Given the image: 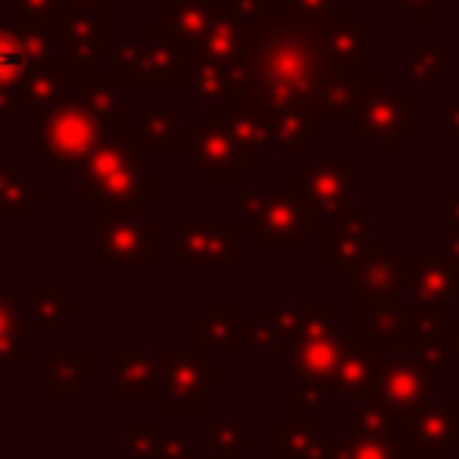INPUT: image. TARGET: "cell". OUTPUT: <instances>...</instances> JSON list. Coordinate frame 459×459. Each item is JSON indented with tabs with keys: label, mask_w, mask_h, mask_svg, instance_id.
Here are the masks:
<instances>
[{
	"label": "cell",
	"mask_w": 459,
	"mask_h": 459,
	"mask_svg": "<svg viewBox=\"0 0 459 459\" xmlns=\"http://www.w3.org/2000/svg\"><path fill=\"white\" fill-rule=\"evenodd\" d=\"M240 323L244 308L237 301H208L204 312L190 319V348L204 359L212 351H240Z\"/></svg>",
	"instance_id": "d4e9b609"
},
{
	"label": "cell",
	"mask_w": 459,
	"mask_h": 459,
	"mask_svg": "<svg viewBox=\"0 0 459 459\" xmlns=\"http://www.w3.org/2000/svg\"><path fill=\"white\" fill-rule=\"evenodd\" d=\"M61 18H65V0H11V25L14 29L57 32Z\"/></svg>",
	"instance_id": "ab89813d"
},
{
	"label": "cell",
	"mask_w": 459,
	"mask_h": 459,
	"mask_svg": "<svg viewBox=\"0 0 459 459\" xmlns=\"http://www.w3.org/2000/svg\"><path fill=\"white\" fill-rule=\"evenodd\" d=\"M65 11H82L100 22H111V0H65Z\"/></svg>",
	"instance_id": "f907efd6"
},
{
	"label": "cell",
	"mask_w": 459,
	"mask_h": 459,
	"mask_svg": "<svg viewBox=\"0 0 459 459\" xmlns=\"http://www.w3.org/2000/svg\"><path fill=\"white\" fill-rule=\"evenodd\" d=\"M405 298L427 308H455L459 305V265L437 251H409Z\"/></svg>",
	"instance_id": "d6986e66"
},
{
	"label": "cell",
	"mask_w": 459,
	"mask_h": 459,
	"mask_svg": "<svg viewBox=\"0 0 459 459\" xmlns=\"http://www.w3.org/2000/svg\"><path fill=\"white\" fill-rule=\"evenodd\" d=\"M455 0H387V7H394L405 25H434L441 18V11H448Z\"/></svg>",
	"instance_id": "7dc6e473"
},
{
	"label": "cell",
	"mask_w": 459,
	"mask_h": 459,
	"mask_svg": "<svg viewBox=\"0 0 459 459\" xmlns=\"http://www.w3.org/2000/svg\"><path fill=\"white\" fill-rule=\"evenodd\" d=\"M373 237H377V230H373V204L359 201V208L348 219H341L337 226H330L319 237V265L326 273H333L344 287H351L359 269H362V262L373 251Z\"/></svg>",
	"instance_id": "4fadbf2b"
},
{
	"label": "cell",
	"mask_w": 459,
	"mask_h": 459,
	"mask_svg": "<svg viewBox=\"0 0 459 459\" xmlns=\"http://www.w3.org/2000/svg\"><path fill=\"white\" fill-rule=\"evenodd\" d=\"M323 434L319 416H276L273 423V459H312V448Z\"/></svg>",
	"instance_id": "1f68e13d"
},
{
	"label": "cell",
	"mask_w": 459,
	"mask_h": 459,
	"mask_svg": "<svg viewBox=\"0 0 459 459\" xmlns=\"http://www.w3.org/2000/svg\"><path fill=\"white\" fill-rule=\"evenodd\" d=\"M25 312L22 298L0 287V369H25L29 344H25Z\"/></svg>",
	"instance_id": "d6a6232c"
},
{
	"label": "cell",
	"mask_w": 459,
	"mask_h": 459,
	"mask_svg": "<svg viewBox=\"0 0 459 459\" xmlns=\"http://www.w3.org/2000/svg\"><path fill=\"white\" fill-rule=\"evenodd\" d=\"M323 72L333 75H373V29L359 22L351 7H337L323 29Z\"/></svg>",
	"instance_id": "5bb4252c"
},
{
	"label": "cell",
	"mask_w": 459,
	"mask_h": 459,
	"mask_svg": "<svg viewBox=\"0 0 459 459\" xmlns=\"http://www.w3.org/2000/svg\"><path fill=\"white\" fill-rule=\"evenodd\" d=\"M337 448H341V445H337ZM333 459H341V455H333Z\"/></svg>",
	"instance_id": "680465c9"
},
{
	"label": "cell",
	"mask_w": 459,
	"mask_h": 459,
	"mask_svg": "<svg viewBox=\"0 0 459 459\" xmlns=\"http://www.w3.org/2000/svg\"><path fill=\"white\" fill-rule=\"evenodd\" d=\"M341 459H405L409 448L394 434H341Z\"/></svg>",
	"instance_id": "74e56055"
},
{
	"label": "cell",
	"mask_w": 459,
	"mask_h": 459,
	"mask_svg": "<svg viewBox=\"0 0 459 459\" xmlns=\"http://www.w3.org/2000/svg\"><path fill=\"white\" fill-rule=\"evenodd\" d=\"M405 459H452L448 452H409Z\"/></svg>",
	"instance_id": "db71d44e"
},
{
	"label": "cell",
	"mask_w": 459,
	"mask_h": 459,
	"mask_svg": "<svg viewBox=\"0 0 459 459\" xmlns=\"http://www.w3.org/2000/svg\"><path fill=\"white\" fill-rule=\"evenodd\" d=\"M25 115V151L50 172H75L86 161V154L111 136L108 122L90 108L82 90H72L54 108Z\"/></svg>",
	"instance_id": "3957f363"
},
{
	"label": "cell",
	"mask_w": 459,
	"mask_h": 459,
	"mask_svg": "<svg viewBox=\"0 0 459 459\" xmlns=\"http://www.w3.org/2000/svg\"><path fill=\"white\" fill-rule=\"evenodd\" d=\"M437 255L459 265V186H437Z\"/></svg>",
	"instance_id": "8d00e7d4"
},
{
	"label": "cell",
	"mask_w": 459,
	"mask_h": 459,
	"mask_svg": "<svg viewBox=\"0 0 459 459\" xmlns=\"http://www.w3.org/2000/svg\"><path fill=\"white\" fill-rule=\"evenodd\" d=\"M387 362H391V351H384V348H362L355 341V348L348 351V359L337 369L333 398H355V402L359 398H369L377 391Z\"/></svg>",
	"instance_id": "f1b7e54d"
},
{
	"label": "cell",
	"mask_w": 459,
	"mask_h": 459,
	"mask_svg": "<svg viewBox=\"0 0 459 459\" xmlns=\"http://www.w3.org/2000/svg\"><path fill=\"white\" fill-rule=\"evenodd\" d=\"M434 136L437 140H459V86L452 90L448 104H441L434 115Z\"/></svg>",
	"instance_id": "c3c4849f"
},
{
	"label": "cell",
	"mask_w": 459,
	"mask_h": 459,
	"mask_svg": "<svg viewBox=\"0 0 459 459\" xmlns=\"http://www.w3.org/2000/svg\"><path fill=\"white\" fill-rule=\"evenodd\" d=\"M312 222V237H323L330 226L348 219L359 208L355 197V154H305L287 183Z\"/></svg>",
	"instance_id": "52a82bcc"
},
{
	"label": "cell",
	"mask_w": 459,
	"mask_h": 459,
	"mask_svg": "<svg viewBox=\"0 0 459 459\" xmlns=\"http://www.w3.org/2000/svg\"><path fill=\"white\" fill-rule=\"evenodd\" d=\"M32 61L25 54L22 32L14 25H0V86H22Z\"/></svg>",
	"instance_id": "60d3db41"
},
{
	"label": "cell",
	"mask_w": 459,
	"mask_h": 459,
	"mask_svg": "<svg viewBox=\"0 0 459 459\" xmlns=\"http://www.w3.org/2000/svg\"><path fill=\"white\" fill-rule=\"evenodd\" d=\"M258 445L255 430H244L233 416H204V459H244Z\"/></svg>",
	"instance_id": "836d02e7"
},
{
	"label": "cell",
	"mask_w": 459,
	"mask_h": 459,
	"mask_svg": "<svg viewBox=\"0 0 459 459\" xmlns=\"http://www.w3.org/2000/svg\"><path fill=\"white\" fill-rule=\"evenodd\" d=\"M337 430L341 434H391L394 430V416L377 398H359L355 409L337 420Z\"/></svg>",
	"instance_id": "f35d334b"
},
{
	"label": "cell",
	"mask_w": 459,
	"mask_h": 459,
	"mask_svg": "<svg viewBox=\"0 0 459 459\" xmlns=\"http://www.w3.org/2000/svg\"><path fill=\"white\" fill-rule=\"evenodd\" d=\"M423 97L412 86H391V79L380 72L373 79V86L366 90L355 118H351V133L369 143V154L384 158H398L405 154V143L420 140L423 133Z\"/></svg>",
	"instance_id": "5b68a950"
},
{
	"label": "cell",
	"mask_w": 459,
	"mask_h": 459,
	"mask_svg": "<svg viewBox=\"0 0 459 459\" xmlns=\"http://www.w3.org/2000/svg\"><path fill=\"white\" fill-rule=\"evenodd\" d=\"M402 61H405L402 86L423 90V86H434L437 79H445L455 68V43L452 39H405L402 43Z\"/></svg>",
	"instance_id": "83f0119b"
},
{
	"label": "cell",
	"mask_w": 459,
	"mask_h": 459,
	"mask_svg": "<svg viewBox=\"0 0 459 459\" xmlns=\"http://www.w3.org/2000/svg\"><path fill=\"white\" fill-rule=\"evenodd\" d=\"M161 265V222L122 219L93 208V269H158Z\"/></svg>",
	"instance_id": "ba28073f"
},
{
	"label": "cell",
	"mask_w": 459,
	"mask_h": 459,
	"mask_svg": "<svg viewBox=\"0 0 459 459\" xmlns=\"http://www.w3.org/2000/svg\"><path fill=\"white\" fill-rule=\"evenodd\" d=\"M226 380L222 366H212L204 355L190 351H165V387L158 398L161 416L194 420L208 416V391Z\"/></svg>",
	"instance_id": "8fae6325"
},
{
	"label": "cell",
	"mask_w": 459,
	"mask_h": 459,
	"mask_svg": "<svg viewBox=\"0 0 459 459\" xmlns=\"http://www.w3.org/2000/svg\"><path fill=\"white\" fill-rule=\"evenodd\" d=\"M355 348V333H326V337H312L305 344H298L294 351H287V369L294 380L316 384L326 391V398L333 402V380L341 362L348 359V351Z\"/></svg>",
	"instance_id": "ffe728a7"
},
{
	"label": "cell",
	"mask_w": 459,
	"mask_h": 459,
	"mask_svg": "<svg viewBox=\"0 0 459 459\" xmlns=\"http://www.w3.org/2000/svg\"><path fill=\"white\" fill-rule=\"evenodd\" d=\"M190 54L161 22H147L136 39L111 43L108 72L122 90H186Z\"/></svg>",
	"instance_id": "277c9868"
},
{
	"label": "cell",
	"mask_w": 459,
	"mask_h": 459,
	"mask_svg": "<svg viewBox=\"0 0 459 459\" xmlns=\"http://www.w3.org/2000/svg\"><path fill=\"white\" fill-rule=\"evenodd\" d=\"M337 7H341L337 0H276L273 7H265V14L283 22H301V25H330Z\"/></svg>",
	"instance_id": "7bdbcfd3"
},
{
	"label": "cell",
	"mask_w": 459,
	"mask_h": 459,
	"mask_svg": "<svg viewBox=\"0 0 459 459\" xmlns=\"http://www.w3.org/2000/svg\"><path fill=\"white\" fill-rule=\"evenodd\" d=\"M197 4H208V7H219V11L226 7V0H197Z\"/></svg>",
	"instance_id": "9f6ffc18"
},
{
	"label": "cell",
	"mask_w": 459,
	"mask_h": 459,
	"mask_svg": "<svg viewBox=\"0 0 459 459\" xmlns=\"http://www.w3.org/2000/svg\"><path fill=\"white\" fill-rule=\"evenodd\" d=\"M380 72H373L369 79L362 75H333V72H323L319 86H316V97H312V111L323 118V126H351L366 90L373 86Z\"/></svg>",
	"instance_id": "484cf974"
},
{
	"label": "cell",
	"mask_w": 459,
	"mask_h": 459,
	"mask_svg": "<svg viewBox=\"0 0 459 459\" xmlns=\"http://www.w3.org/2000/svg\"><path fill=\"white\" fill-rule=\"evenodd\" d=\"M369 398H377L391 416L420 412L430 402H437L434 369H427L416 359V351H391V362H387V369H384V377Z\"/></svg>",
	"instance_id": "2e32d148"
},
{
	"label": "cell",
	"mask_w": 459,
	"mask_h": 459,
	"mask_svg": "<svg viewBox=\"0 0 459 459\" xmlns=\"http://www.w3.org/2000/svg\"><path fill=\"white\" fill-rule=\"evenodd\" d=\"M165 387V351L111 348L108 351V398L111 402H158Z\"/></svg>",
	"instance_id": "9a60e30c"
},
{
	"label": "cell",
	"mask_w": 459,
	"mask_h": 459,
	"mask_svg": "<svg viewBox=\"0 0 459 459\" xmlns=\"http://www.w3.org/2000/svg\"><path fill=\"white\" fill-rule=\"evenodd\" d=\"M215 18H219V7H208L197 0H158V22L190 50H197L208 39Z\"/></svg>",
	"instance_id": "f546056e"
},
{
	"label": "cell",
	"mask_w": 459,
	"mask_h": 459,
	"mask_svg": "<svg viewBox=\"0 0 459 459\" xmlns=\"http://www.w3.org/2000/svg\"><path fill=\"white\" fill-rule=\"evenodd\" d=\"M409 452H459V405L452 398H437L420 412L394 416L391 430Z\"/></svg>",
	"instance_id": "e0dca14e"
},
{
	"label": "cell",
	"mask_w": 459,
	"mask_h": 459,
	"mask_svg": "<svg viewBox=\"0 0 459 459\" xmlns=\"http://www.w3.org/2000/svg\"><path fill=\"white\" fill-rule=\"evenodd\" d=\"M190 136V161L215 190H240L244 176L258 169V154H251L226 122L219 118H197L186 122Z\"/></svg>",
	"instance_id": "30bf717a"
},
{
	"label": "cell",
	"mask_w": 459,
	"mask_h": 459,
	"mask_svg": "<svg viewBox=\"0 0 459 459\" xmlns=\"http://www.w3.org/2000/svg\"><path fill=\"white\" fill-rule=\"evenodd\" d=\"M11 445H14V441H11V434H4V430H0V459H11Z\"/></svg>",
	"instance_id": "11a10c76"
},
{
	"label": "cell",
	"mask_w": 459,
	"mask_h": 459,
	"mask_svg": "<svg viewBox=\"0 0 459 459\" xmlns=\"http://www.w3.org/2000/svg\"><path fill=\"white\" fill-rule=\"evenodd\" d=\"M448 398H452V402H455V405H459V380H455V384H452V394H448Z\"/></svg>",
	"instance_id": "6f0895ef"
},
{
	"label": "cell",
	"mask_w": 459,
	"mask_h": 459,
	"mask_svg": "<svg viewBox=\"0 0 459 459\" xmlns=\"http://www.w3.org/2000/svg\"><path fill=\"white\" fill-rule=\"evenodd\" d=\"M405 265L409 251H391V240L384 233L373 237V251L362 262L351 290L359 301H394L405 298Z\"/></svg>",
	"instance_id": "7402d4cb"
},
{
	"label": "cell",
	"mask_w": 459,
	"mask_h": 459,
	"mask_svg": "<svg viewBox=\"0 0 459 459\" xmlns=\"http://www.w3.org/2000/svg\"><path fill=\"white\" fill-rule=\"evenodd\" d=\"M186 93L212 115L226 111L240 93H244V79L240 72H233L230 65H219L204 54H190V72H186Z\"/></svg>",
	"instance_id": "cb8c5ba5"
},
{
	"label": "cell",
	"mask_w": 459,
	"mask_h": 459,
	"mask_svg": "<svg viewBox=\"0 0 459 459\" xmlns=\"http://www.w3.org/2000/svg\"><path fill=\"white\" fill-rule=\"evenodd\" d=\"M161 427L158 416H126V455L129 459H158Z\"/></svg>",
	"instance_id": "ee69618b"
},
{
	"label": "cell",
	"mask_w": 459,
	"mask_h": 459,
	"mask_svg": "<svg viewBox=\"0 0 459 459\" xmlns=\"http://www.w3.org/2000/svg\"><path fill=\"white\" fill-rule=\"evenodd\" d=\"M323 29L326 25L283 22L262 11L251 25L240 97L269 115L312 111V97L323 79Z\"/></svg>",
	"instance_id": "6da1fadb"
},
{
	"label": "cell",
	"mask_w": 459,
	"mask_h": 459,
	"mask_svg": "<svg viewBox=\"0 0 459 459\" xmlns=\"http://www.w3.org/2000/svg\"><path fill=\"white\" fill-rule=\"evenodd\" d=\"M75 201L122 219H140L143 208L161 201V176L151 172L143 154L111 133L75 169Z\"/></svg>",
	"instance_id": "7a4b0ae2"
},
{
	"label": "cell",
	"mask_w": 459,
	"mask_h": 459,
	"mask_svg": "<svg viewBox=\"0 0 459 459\" xmlns=\"http://www.w3.org/2000/svg\"><path fill=\"white\" fill-rule=\"evenodd\" d=\"M240 351H280V333L258 308L240 323Z\"/></svg>",
	"instance_id": "f6af8a7d"
},
{
	"label": "cell",
	"mask_w": 459,
	"mask_h": 459,
	"mask_svg": "<svg viewBox=\"0 0 459 459\" xmlns=\"http://www.w3.org/2000/svg\"><path fill=\"white\" fill-rule=\"evenodd\" d=\"M72 93L68 79L61 75L57 65H36L29 68V75L22 79V111H39V108H54L57 100H65Z\"/></svg>",
	"instance_id": "e575fe53"
},
{
	"label": "cell",
	"mask_w": 459,
	"mask_h": 459,
	"mask_svg": "<svg viewBox=\"0 0 459 459\" xmlns=\"http://www.w3.org/2000/svg\"><path fill=\"white\" fill-rule=\"evenodd\" d=\"M240 219H176L172 222V265L179 273H201V269H226L237 273L244 265L240 240H244Z\"/></svg>",
	"instance_id": "9c48e42d"
},
{
	"label": "cell",
	"mask_w": 459,
	"mask_h": 459,
	"mask_svg": "<svg viewBox=\"0 0 459 459\" xmlns=\"http://www.w3.org/2000/svg\"><path fill=\"white\" fill-rule=\"evenodd\" d=\"M409 301H359L355 298V341L362 348L405 351L409 348Z\"/></svg>",
	"instance_id": "44dd1931"
},
{
	"label": "cell",
	"mask_w": 459,
	"mask_h": 459,
	"mask_svg": "<svg viewBox=\"0 0 459 459\" xmlns=\"http://www.w3.org/2000/svg\"><path fill=\"white\" fill-rule=\"evenodd\" d=\"M158 459H194V437H190V430H161Z\"/></svg>",
	"instance_id": "681fc988"
},
{
	"label": "cell",
	"mask_w": 459,
	"mask_h": 459,
	"mask_svg": "<svg viewBox=\"0 0 459 459\" xmlns=\"http://www.w3.org/2000/svg\"><path fill=\"white\" fill-rule=\"evenodd\" d=\"M326 402H330L326 391L316 387V384L290 380V387H287V412H298V416H319Z\"/></svg>",
	"instance_id": "bcb514c9"
},
{
	"label": "cell",
	"mask_w": 459,
	"mask_h": 459,
	"mask_svg": "<svg viewBox=\"0 0 459 459\" xmlns=\"http://www.w3.org/2000/svg\"><path fill=\"white\" fill-rule=\"evenodd\" d=\"M47 201V190L36 186L11 154H0V222H22L32 208Z\"/></svg>",
	"instance_id": "4dcf8cb0"
},
{
	"label": "cell",
	"mask_w": 459,
	"mask_h": 459,
	"mask_svg": "<svg viewBox=\"0 0 459 459\" xmlns=\"http://www.w3.org/2000/svg\"><path fill=\"white\" fill-rule=\"evenodd\" d=\"M82 93H86V100H90V108L108 122V129L118 136L122 133V126L129 122V111H126V90L111 79V72H97L93 75V82L90 86H82Z\"/></svg>",
	"instance_id": "d590c367"
},
{
	"label": "cell",
	"mask_w": 459,
	"mask_h": 459,
	"mask_svg": "<svg viewBox=\"0 0 459 459\" xmlns=\"http://www.w3.org/2000/svg\"><path fill=\"white\" fill-rule=\"evenodd\" d=\"M337 323H341V305L337 301H305V305H298V344H305L312 337L337 333Z\"/></svg>",
	"instance_id": "b9f144b4"
},
{
	"label": "cell",
	"mask_w": 459,
	"mask_h": 459,
	"mask_svg": "<svg viewBox=\"0 0 459 459\" xmlns=\"http://www.w3.org/2000/svg\"><path fill=\"white\" fill-rule=\"evenodd\" d=\"M22 312H25V333L54 337L65 330L68 319L79 316V301H68L57 283H32L22 298Z\"/></svg>",
	"instance_id": "4316f807"
},
{
	"label": "cell",
	"mask_w": 459,
	"mask_h": 459,
	"mask_svg": "<svg viewBox=\"0 0 459 459\" xmlns=\"http://www.w3.org/2000/svg\"><path fill=\"white\" fill-rule=\"evenodd\" d=\"M136 154L143 158H176V154H190V136H186V122L165 108V104H151L143 108L136 118H129L118 133Z\"/></svg>",
	"instance_id": "ac0fdd59"
},
{
	"label": "cell",
	"mask_w": 459,
	"mask_h": 459,
	"mask_svg": "<svg viewBox=\"0 0 459 459\" xmlns=\"http://www.w3.org/2000/svg\"><path fill=\"white\" fill-rule=\"evenodd\" d=\"M14 108H22V86H0V118L14 115Z\"/></svg>",
	"instance_id": "816d5d0a"
},
{
	"label": "cell",
	"mask_w": 459,
	"mask_h": 459,
	"mask_svg": "<svg viewBox=\"0 0 459 459\" xmlns=\"http://www.w3.org/2000/svg\"><path fill=\"white\" fill-rule=\"evenodd\" d=\"M43 398L75 402L86 384L97 380V355L90 348H47L43 351Z\"/></svg>",
	"instance_id": "603a6c76"
},
{
	"label": "cell",
	"mask_w": 459,
	"mask_h": 459,
	"mask_svg": "<svg viewBox=\"0 0 459 459\" xmlns=\"http://www.w3.org/2000/svg\"><path fill=\"white\" fill-rule=\"evenodd\" d=\"M111 43H115L111 22H100V18L82 14V11H65V18L57 25V47H61L57 68L72 90H82L93 82V75L100 72L97 61L108 57Z\"/></svg>",
	"instance_id": "7c38bea8"
},
{
	"label": "cell",
	"mask_w": 459,
	"mask_h": 459,
	"mask_svg": "<svg viewBox=\"0 0 459 459\" xmlns=\"http://www.w3.org/2000/svg\"><path fill=\"white\" fill-rule=\"evenodd\" d=\"M452 366H459V316H455V326H452Z\"/></svg>",
	"instance_id": "f5cc1de1"
},
{
	"label": "cell",
	"mask_w": 459,
	"mask_h": 459,
	"mask_svg": "<svg viewBox=\"0 0 459 459\" xmlns=\"http://www.w3.org/2000/svg\"><path fill=\"white\" fill-rule=\"evenodd\" d=\"M240 222L255 240L258 255H305L312 240V222L301 197L290 186L255 190L240 186Z\"/></svg>",
	"instance_id": "8992f818"
}]
</instances>
